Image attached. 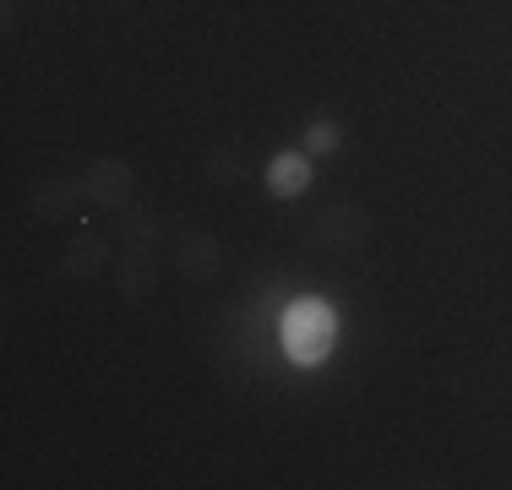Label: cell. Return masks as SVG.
<instances>
[{
    "label": "cell",
    "instance_id": "6da1fadb",
    "mask_svg": "<svg viewBox=\"0 0 512 490\" xmlns=\"http://www.w3.org/2000/svg\"><path fill=\"white\" fill-rule=\"evenodd\" d=\"M278 338H284L289 365H322L338 343V311L327 300H316V294H300L278 316Z\"/></svg>",
    "mask_w": 512,
    "mask_h": 490
},
{
    "label": "cell",
    "instance_id": "7a4b0ae2",
    "mask_svg": "<svg viewBox=\"0 0 512 490\" xmlns=\"http://www.w3.org/2000/svg\"><path fill=\"white\" fill-rule=\"evenodd\" d=\"M131 169L120 164V158H93L88 169H82V196H88L93 207H104V213H120V207H131Z\"/></svg>",
    "mask_w": 512,
    "mask_h": 490
},
{
    "label": "cell",
    "instance_id": "3957f363",
    "mask_svg": "<svg viewBox=\"0 0 512 490\" xmlns=\"http://www.w3.org/2000/svg\"><path fill=\"white\" fill-rule=\"evenodd\" d=\"M158 278H164V262L153 256V245H126V251H120L115 284H120V294H126L131 305L148 300V294L158 289Z\"/></svg>",
    "mask_w": 512,
    "mask_h": 490
},
{
    "label": "cell",
    "instance_id": "277c9868",
    "mask_svg": "<svg viewBox=\"0 0 512 490\" xmlns=\"http://www.w3.org/2000/svg\"><path fill=\"white\" fill-rule=\"evenodd\" d=\"M218 256H224V251H218L213 235H202V229H186L169 262H175L180 278H191V284H207V278H218Z\"/></svg>",
    "mask_w": 512,
    "mask_h": 490
},
{
    "label": "cell",
    "instance_id": "5b68a950",
    "mask_svg": "<svg viewBox=\"0 0 512 490\" xmlns=\"http://www.w3.org/2000/svg\"><path fill=\"white\" fill-rule=\"evenodd\" d=\"M77 196H82V175H44V180H33L28 207H33V218H71Z\"/></svg>",
    "mask_w": 512,
    "mask_h": 490
},
{
    "label": "cell",
    "instance_id": "8992f818",
    "mask_svg": "<svg viewBox=\"0 0 512 490\" xmlns=\"http://www.w3.org/2000/svg\"><path fill=\"white\" fill-rule=\"evenodd\" d=\"M311 153H278V158H267V191L278 196V202H295V196H306L311 191Z\"/></svg>",
    "mask_w": 512,
    "mask_h": 490
},
{
    "label": "cell",
    "instance_id": "52a82bcc",
    "mask_svg": "<svg viewBox=\"0 0 512 490\" xmlns=\"http://www.w3.org/2000/svg\"><path fill=\"white\" fill-rule=\"evenodd\" d=\"M316 235L327 245H360L371 235V218H365V207H327L322 224H316Z\"/></svg>",
    "mask_w": 512,
    "mask_h": 490
},
{
    "label": "cell",
    "instance_id": "ba28073f",
    "mask_svg": "<svg viewBox=\"0 0 512 490\" xmlns=\"http://www.w3.org/2000/svg\"><path fill=\"white\" fill-rule=\"evenodd\" d=\"M109 256H115V251H109L104 235H77V240L66 245V273L71 278H99Z\"/></svg>",
    "mask_w": 512,
    "mask_h": 490
},
{
    "label": "cell",
    "instance_id": "9c48e42d",
    "mask_svg": "<svg viewBox=\"0 0 512 490\" xmlns=\"http://www.w3.org/2000/svg\"><path fill=\"white\" fill-rule=\"evenodd\" d=\"M120 235H126L131 245H153L158 235H164V218L148 213V207H120Z\"/></svg>",
    "mask_w": 512,
    "mask_h": 490
},
{
    "label": "cell",
    "instance_id": "30bf717a",
    "mask_svg": "<svg viewBox=\"0 0 512 490\" xmlns=\"http://www.w3.org/2000/svg\"><path fill=\"white\" fill-rule=\"evenodd\" d=\"M338 142H344V126L338 120H311L306 126V153H338Z\"/></svg>",
    "mask_w": 512,
    "mask_h": 490
},
{
    "label": "cell",
    "instance_id": "8fae6325",
    "mask_svg": "<svg viewBox=\"0 0 512 490\" xmlns=\"http://www.w3.org/2000/svg\"><path fill=\"white\" fill-rule=\"evenodd\" d=\"M235 169H240V158L229 153V147H213V153H207V180H213V186H229Z\"/></svg>",
    "mask_w": 512,
    "mask_h": 490
}]
</instances>
